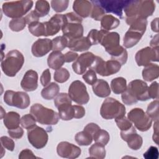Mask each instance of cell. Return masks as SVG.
I'll return each mask as SVG.
<instances>
[{"label": "cell", "mask_w": 159, "mask_h": 159, "mask_svg": "<svg viewBox=\"0 0 159 159\" xmlns=\"http://www.w3.org/2000/svg\"><path fill=\"white\" fill-rule=\"evenodd\" d=\"M155 4L153 1H130L124 11L126 23L129 25L137 19H145L152 16L155 11Z\"/></svg>", "instance_id": "6da1fadb"}, {"label": "cell", "mask_w": 159, "mask_h": 159, "mask_svg": "<svg viewBox=\"0 0 159 159\" xmlns=\"http://www.w3.org/2000/svg\"><path fill=\"white\" fill-rule=\"evenodd\" d=\"M122 102L127 105H132L138 101L149 99L147 84L140 80H134L129 83L126 89L122 93Z\"/></svg>", "instance_id": "7a4b0ae2"}, {"label": "cell", "mask_w": 159, "mask_h": 159, "mask_svg": "<svg viewBox=\"0 0 159 159\" xmlns=\"http://www.w3.org/2000/svg\"><path fill=\"white\" fill-rule=\"evenodd\" d=\"M24 57L17 50L9 51L1 60V66L3 73L9 77L15 76L22 67Z\"/></svg>", "instance_id": "3957f363"}, {"label": "cell", "mask_w": 159, "mask_h": 159, "mask_svg": "<svg viewBox=\"0 0 159 159\" xmlns=\"http://www.w3.org/2000/svg\"><path fill=\"white\" fill-rule=\"evenodd\" d=\"M30 112L37 122L43 125H55L59 120L58 113L39 103L34 104L30 107Z\"/></svg>", "instance_id": "277c9868"}, {"label": "cell", "mask_w": 159, "mask_h": 159, "mask_svg": "<svg viewBox=\"0 0 159 159\" xmlns=\"http://www.w3.org/2000/svg\"><path fill=\"white\" fill-rule=\"evenodd\" d=\"M32 1H16L6 2L2 4L4 14L9 17L17 19L22 17L32 7Z\"/></svg>", "instance_id": "5b68a950"}, {"label": "cell", "mask_w": 159, "mask_h": 159, "mask_svg": "<svg viewBox=\"0 0 159 159\" xmlns=\"http://www.w3.org/2000/svg\"><path fill=\"white\" fill-rule=\"evenodd\" d=\"M125 112V106L112 98H106L100 109V114L105 119H116L124 116Z\"/></svg>", "instance_id": "8992f818"}, {"label": "cell", "mask_w": 159, "mask_h": 159, "mask_svg": "<svg viewBox=\"0 0 159 159\" xmlns=\"http://www.w3.org/2000/svg\"><path fill=\"white\" fill-rule=\"evenodd\" d=\"M121 65L116 60H110L104 61L102 58L96 56L95 60L90 67L96 73L102 76H107L119 71Z\"/></svg>", "instance_id": "52a82bcc"}, {"label": "cell", "mask_w": 159, "mask_h": 159, "mask_svg": "<svg viewBox=\"0 0 159 159\" xmlns=\"http://www.w3.org/2000/svg\"><path fill=\"white\" fill-rule=\"evenodd\" d=\"M4 101L8 106L23 109L29 106L30 98L25 92L7 90L4 94Z\"/></svg>", "instance_id": "ba28073f"}, {"label": "cell", "mask_w": 159, "mask_h": 159, "mask_svg": "<svg viewBox=\"0 0 159 159\" xmlns=\"http://www.w3.org/2000/svg\"><path fill=\"white\" fill-rule=\"evenodd\" d=\"M128 119L141 132L148 130L152 126V120L141 108H134L127 114Z\"/></svg>", "instance_id": "9c48e42d"}, {"label": "cell", "mask_w": 159, "mask_h": 159, "mask_svg": "<svg viewBox=\"0 0 159 159\" xmlns=\"http://www.w3.org/2000/svg\"><path fill=\"white\" fill-rule=\"evenodd\" d=\"M68 95L71 100L78 104H86L89 100L86 87L80 80H75L71 83L68 88Z\"/></svg>", "instance_id": "30bf717a"}, {"label": "cell", "mask_w": 159, "mask_h": 159, "mask_svg": "<svg viewBox=\"0 0 159 159\" xmlns=\"http://www.w3.org/2000/svg\"><path fill=\"white\" fill-rule=\"evenodd\" d=\"M27 138L29 143L34 148L40 149L47 145L48 136L44 129L35 125L27 130Z\"/></svg>", "instance_id": "8fae6325"}, {"label": "cell", "mask_w": 159, "mask_h": 159, "mask_svg": "<svg viewBox=\"0 0 159 159\" xmlns=\"http://www.w3.org/2000/svg\"><path fill=\"white\" fill-rule=\"evenodd\" d=\"M158 47H146L139 50L135 56V61L138 66H146L152 61H158Z\"/></svg>", "instance_id": "7c38bea8"}, {"label": "cell", "mask_w": 159, "mask_h": 159, "mask_svg": "<svg viewBox=\"0 0 159 159\" xmlns=\"http://www.w3.org/2000/svg\"><path fill=\"white\" fill-rule=\"evenodd\" d=\"M94 1L105 12L114 13L120 18H122V11L130 2L128 0H102Z\"/></svg>", "instance_id": "4fadbf2b"}, {"label": "cell", "mask_w": 159, "mask_h": 159, "mask_svg": "<svg viewBox=\"0 0 159 159\" xmlns=\"http://www.w3.org/2000/svg\"><path fill=\"white\" fill-rule=\"evenodd\" d=\"M96 56L91 52H86L81 54L72 65L73 71L78 75L84 74L88 68H90Z\"/></svg>", "instance_id": "5bb4252c"}, {"label": "cell", "mask_w": 159, "mask_h": 159, "mask_svg": "<svg viewBox=\"0 0 159 159\" xmlns=\"http://www.w3.org/2000/svg\"><path fill=\"white\" fill-rule=\"evenodd\" d=\"M120 137L127 143L128 147L132 150H139L142 145V137L137 134L135 128L133 125L126 130L120 131Z\"/></svg>", "instance_id": "9a60e30c"}, {"label": "cell", "mask_w": 159, "mask_h": 159, "mask_svg": "<svg viewBox=\"0 0 159 159\" xmlns=\"http://www.w3.org/2000/svg\"><path fill=\"white\" fill-rule=\"evenodd\" d=\"M65 23V14H55L48 21L43 22L45 25L44 36H52L57 34L62 29Z\"/></svg>", "instance_id": "2e32d148"}, {"label": "cell", "mask_w": 159, "mask_h": 159, "mask_svg": "<svg viewBox=\"0 0 159 159\" xmlns=\"http://www.w3.org/2000/svg\"><path fill=\"white\" fill-rule=\"evenodd\" d=\"M57 154L66 158H76L81 155V148L73 143L68 142H61L57 147Z\"/></svg>", "instance_id": "e0dca14e"}, {"label": "cell", "mask_w": 159, "mask_h": 159, "mask_svg": "<svg viewBox=\"0 0 159 159\" xmlns=\"http://www.w3.org/2000/svg\"><path fill=\"white\" fill-rule=\"evenodd\" d=\"M61 30L63 35L68 40L80 38L83 35V26L78 22H65Z\"/></svg>", "instance_id": "ac0fdd59"}, {"label": "cell", "mask_w": 159, "mask_h": 159, "mask_svg": "<svg viewBox=\"0 0 159 159\" xmlns=\"http://www.w3.org/2000/svg\"><path fill=\"white\" fill-rule=\"evenodd\" d=\"M120 35L116 32H108L103 30V34L100 44L104 47L108 53L114 48L120 45Z\"/></svg>", "instance_id": "d6986e66"}, {"label": "cell", "mask_w": 159, "mask_h": 159, "mask_svg": "<svg viewBox=\"0 0 159 159\" xmlns=\"http://www.w3.org/2000/svg\"><path fill=\"white\" fill-rule=\"evenodd\" d=\"M52 50V42L49 39H39L32 45L31 51L34 56L42 57Z\"/></svg>", "instance_id": "ffe728a7"}, {"label": "cell", "mask_w": 159, "mask_h": 159, "mask_svg": "<svg viewBox=\"0 0 159 159\" xmlns=\"http://www.w3.org/2000/svg\"><path fill=\"white\" fill-rule=\"evenodd\" d=\"M20 86L25 91H33L38 87V74L33 70H29L24 74L21 82Z\"/></svg>", "instance_id": "44dd1931"}, {"label": "cell", "mask_w": 159, "mask_h": 159, "mask_svg": "<svg viewBox=\"0 0 159 159\" xmlns=\"http://www.w3.org/2000/svg\"><path fill=\"white\" fill-rule=\"evenodd\" d=\"M91 43L87 37L75 39H68L67 47L73 52H84L89 49Z\"/></svg>", "instance_id": "7402d4cb"}, {"label": "cell", "mask_w": 159, "mask_h": 159, "mask_svg": "<svg viewBox=\"0 0 159 159\" xmlns=\"http://www.w3.org/2000/svg\"><path fill=\"white\" fill-rule=\"evenodd\" d=\"M92 3L86 0H76L73 2V9L75 12L81 17L86 18L90 16Z\"/></svg>", "instance_id": "603a6c76"}, {"label": "cell", "mask_w": 159, "mask_h": 159, "mask_svg": "<svg viewBox=\"0 0 159 159\" xmlns=\"http://www.w3.org/2000/svg\"><path fill=\"white\" fill-rule=\"evenodd\" d=\"M143 34L131 29L126 32L124 37V45L125 48H131L135 46L141 39Z\"/></svg>", "instance_id": "cb8c5ba5"}, {"label": "cell", "mask_w": 159, "mask_h": 159, "mask_svg": "<svg viewBox=\"0 0 159 159\" xmlns=\"http://www.w3.org/2000/svg\"><path fill=\"white\" fill-rule=\"evenodd\" d=\"M93 93L99 98L107 97L111 94V88L108 83L102 80L99 79L92 85Z\"/></svg>", "instance_id": "d4e9b609"}, {"label": "cell", "mask_w": 159, "mask_h": 159, "mask_svg": "<svg viewBox=\"0 0 159 159\" xmlns=\"http://www.w3.org/2000/svg\"><path fill=\"white\" fill-rule=\"evenodd\" d=\"M64 54L61 51H53L48 57V66L53 70H58L65 63Z\"/></svg>", "instance_id": "484cf974"}, {"label": "cell", "mask_w": 159, "mask_h": 159, "mask_svg": "<svg viewBox=\"0 0 159 159\" xmlns=\"http://www.w3.org/2000/svg\"><path fill=\"white\" fill-rule=\"evenodd\" d=\"M159 76V66L157 64L150 63L145 66L142 70V77L147 81H152Z\"/></svg>", "instance_id": "4316f807"}, {"label": "cell", "mask_w": 159, "mask_h": 159, "mask_svg": "<svg viewBox=\"0 0 159 159\" xmlns=\"http://www.w3.org/2000/svg\"><path fill=\"white\" fill-rule=\"evenodd\" d=\"M3 122L7 129H12L19 127L20 123V115L14 111H10L3 117Z\"/></svg>", "instance_id": "83f0119b"}, {"label": "cell", "mask_w": 159, "mask_h": 159, "mask_svg": "<svg viewBox=\"0 0 159 159\" xmlns=\"http://www.w3.org/2000/svg\"><path fill=\"white\" fill-rule=\"evenodd\" d=\"M108 53L111 55V60L117 61L120 63L121 65H124L127 60V52L123 47L120 45H119L112 50L109 51Z\"/></svg>", "instance_id": "f1b7e54d"}, {"label": "cell", "mask_w": 159, "mask_h": 159, "mask_svg": "<svg viewBox=\"0 0 159 159\" xmlns=\"http://www.w3.org/2000/svg\"><path fill=\"white\" fill-rule=\"evenodd\" d=\"M120 24V20L112 15H105L101 19V28L102 30H110L117 28Z\"/></svg>", "instance_id": "f546056e"}, {"label": "cell", "mask_w": 159, "mask_h": 159, "mask_svg": "<svg viewBox=\"0 0 159 159\" xmlns=\"http://www.w3.org/2000/svg\"><path fill=\"white\" fill-rule=\"evenodd\" d=\"M60 87L56 83L52 82L45 86L41 91L42 97L46 100H51L58 94Z\"/></svg>", "instance_id": "4dcf8cb0"}, {"label": "cell", "mask_w": 159, "mask_h": 159, "mask_svg": "<svg viewBox=\"0 0 159 159\" xmlns=\"http://www.w3.org/2000/svg\"><path fill=\"white\" fill-rule=\"evenodd\" d=\"M59 117L63 120H70L74 118L75 111L71 104H65L57 107Z\"/></svg>", "instance_id": "1f68e13d"}, {"label": "cell", "mask_w": 159, "mask_h": 159, "mask_svg": "<svg viewBox=\"0 0 159 159\" xmlns=\"http://www.w3.org/2000/svg\"><path fill=\"white\" fill-rule=\"evenodd\" d=\"M105 145L96 142L93 144L89 148V154L90 155L89 158L103 159L106 157V150Z\"/></svg>", "instance_id": "d6a6232c"}, {"label": "cell", "mask_w": 159, "mask_h": 159, "mask_svg": "<svg viewBox=\"0 0 159 159\" xmlns=\"http://www.w3.org/2000/svg\"><path fill=\"white\" fill-rule=\"evenodd\" d=\"M127 88L126 80L123 77L114 78L111 82V89L116 94H122Z\"/></svg>", "instance_id": "836d02e7"}, {"label": "cell", "mask_w": 159, "mask_h": 159, "mask_svg": "<svg viewBox=\"0 0 159 159\" xmlns=\"http://www.w3.org/2000/svg\"><path fill=\"white\" fill-rule=\"evenodd\" d=\"M76 143L81 146H87L92 143L93 140L92 135L85 130L78 132L75 137Z\"/></svg>", "instance_id": "e575fe53"}, {"label": "cell", "mask_w": 159, "mask_h": 159, "mask_svg": "<svg viewBox=\"0 0 159 159\" xmlns=\"http://www.w3.org/2000/svg\"><path fill=\"white\" fill-rule=\"evenodd\" d=\"M50 7L48 1L43 0L36 1L34 11L39 17H44L47 15L50 11Z\"/></svg>", "instance_id": "d590c367"}, {"label": "cell", "mask_w": 159, "mask_h": 159, "mask_svg": "<svg viewBox=\"0 0 159 159\" xmlns=\"http://www.w3.org/2000/svg\"><path fill=\"white\" fill-rule=\"evenodd\" d=\"M29 32L35 37L44 36L45 35V25L43 22L39 21L32 22L28 25Z\"/></svg>", "instance_id": "8d00e7d4"}, {"label": "cell", "mask_w": 159, "mask_h": 159, "mask_svg": "<svg viewBox=\"0 0 159 159\" xmlns=\"http://www.w3.org/2000/svg\"><path fill=\"white\" fill-rule=\"evenodd\" d=\"M52 50L61 51L67 47L68 39L64 36H57L52 39Z\"/></svg>", "instance_id": "74e56055"}, {"label": "cell", "mask_w": 159, "mask_h": 159, "mask_svg": "<svg viewBox=\"0 0 159 159\" xmlns=\"http://www.w3.org/2000/svg\"><path fill=\"white\" fill-rule=\"evenodd\" d=\"M25 17H22L17 19H12L9 23V27L12 31L19 32L22 30L26 25Z\"/></svg>", "instance_id": "f35d334b"}, {"label": "cell", "mask_w": 159, "mask_h": 159, "mask_svg": "<svg viewBox=\"0 0 159 159\" xmlns=\"http://www.w3.org/2000/svg\"><path fill=\"white\" fill-rule=\"evenodd\" d=\"M158 100L156 99L148 104L146 111V114L155 121L158 120Z\"/></svg>", "instance_id": "ab89813d"}, {"label": "cell", "mask_w": 159, "mask_h": 159, "mask_svg": "<svg viewBox=\"0 0 159 159\" xmlns=\"http://www.w3.org/2000/svg\"><path fill=\"white\" fill-rule=\"evenodd\" d=\"M93 140L97 143H101L104 145L107 144L109 141L110 136L109 133L103 129H99L93 135Z\"/></svg>", "instance_id": "60d3db41"}, {"label": "cell", "mask_w": 159, "mask_h": 159, "mask_svg": "<svg viewBox=\"0 0 159 159\" xmlns=\"http://www.w3.org/2000/svg\"><path fill=\"white\" fill-rule=\"evenodd\" d=\"M92 3V9L90 13V17L95 20H101L104 16L105 11L104 9L94 1H91Z\"/></svg>", "instance_id": "b9f144b4"}, {"label": "cell", "mask_w": 159, "mask_h": 159, "mask_svg": "<svg viewBox=\"0 0 159 159\" xmlns=\"http://www.w3.org/2000/svg\"><path fill=\"white\" fill-rule=\"evenodd\" d=\"M70 76V75L68 70L65 68H60L55 71L53 78L55 81L63 83L69 79Z\"/></svg>", "instance_id": "7bdbcfd3"}, {"label": "cell", "mask_w": 159, "mask_h": 159, "mask_svg": "<svg viewBox=\"0 0 159 159\" xmlns=\"http://www.w3.org/2000/svg\"><path fill=\"white\" fill-rule=\"evenodd\" d=\"M102 34L103 30L102 29L100 30L97 29H92L89 32L87 37L89 40L91 45H97L100 43Z\"/></svg>", "instance_id": "ee69618b"}, {"label": "cell", "mask_w": 159, "mask_h": 159, "mask_svg": "<svg viewBox=\"0 0 159 159\" xmlns=\"http://www.w3.org/2000/svg\"><path fill=\"white\" fill-rule=\"evenodd\" d=\"M36 120L34 117L30 114H25L20 119V124L22 127L29 129L36 125Z\"/></svg>", "instance_id": "f6af8a7d"}, {"label": "cell", "mask_w": 159, "mask_h": 159, "mask_svg": "<svg viewBox=\"0 0 159 159\" xmlns=\"http://www.w3.org/2000/svg\"><path fill=\"white\" fill-rule=\"evenodd\" d=\"M53 9L57 12H61L65 11L69 4L68 0H53L50 2Z\"/></svg>", "instance_id": "bcb514c9"}, {"label": "cell", "mask_w": 159, "mask_h": 159, "mask_svg": "<svg viewBox=\"0 0 159 159\" xmlns=\"http://www.w3.org/2000/svg\"><path fill=\"white\" fill-rule=\"evenodd\" d=\"M115 122L120 131L126 130L132 126L131 121L125 116L115 119Z\"/></svg>", "instance_id": "7dc6e473"}, {"label": "cell", "mask_w": 159, "mask_h": 159, "mask_svg": "<svg viewBox=\"0 0 159 159\" xmlns=\"http://www.w3.org/2000/svg\"><path fill=\"white\" fill-rule=\"evenodd\" d=\"M65 104H71V99L68 94L65 93L58 94L54 99V104L55 107L57 108L60 106Z\"/></svg>", "instance_id": "c3c4849f"}, {"label": "cell", "mask_w": 159, "mask_h": 159, "mask_svg": "<svg viewBox=\"0 0 159 159\" xmlns=\"http://www.w3.org/2000/svg\"><path fill=\"white\" fill-rule=\"evenodd\" d=\"M83 78L86 83L90 85H93L98 80L96 72L91 68H89L83 74Z\"/></svg>", "instance_id": "681fc988"}, {"label": "cell", "mask_w": 159, "mask_h": 159, "mask_svg": "<svg viewBox=\"0 0 159 159\" xmlns=\"http://www.w3.org/2000/svg\"><path fill=\"white\" fill-rule=\"evenodd\" d=\"M148 94L149 98L158 99V83L157 81L153 82L149 87H148Z\"/></svg>", "instance_id": "f907efd6"}, {"label": "cell", "mask_w": 159, "mask_h": 159, "mask_svg": "<svg viewBox=\"0 0 159 159\" xmlns=\"http://www.w3.org/2000/svg\"><path fill=\"white\" fill-rule=\"evenodd\" d=\"M1 144L4 148L9 151H13L14 149V142L11 138L7 136H2L1 137Z\"/></svg>", "instance_id": "816d5d0a"}, {"label": "cell", "mask_w": 159, "mask_h": 159, "mask_svg": "<svg viewBox=\"0 0 159 159\" xmlns=\"http://www.w3.org/2000/svg\"><path fill=\"white\" fill-rule=\"evenodd\" d=\"M145 159H157L158 158V150L157 147L151 146L146 152L143 153Z\"/></svg>", "instance_id": "f5cc1de1"}, {"label": "cell", "mask_w": 159, "mask_h": 159, "mask_svg": "<svg viewBox=\"0 0 159 159\" xmlns=\"http://www.w3.org/2000/svg\"><path fill=\"white\" fill-rule=\"evenodd\" d=\"M7 132L11 137L15 139H20L24 134V130L20 127H18L12 129H8Z\"/></svg>", "instance_id": "db71d44e"}, {"label": "cell", "mask_w": 159, "mask_h": 159, "mask_svg": "<svg viewBox=\"0 0 159 159\" xmlns=\"http://www.w3.org/2000/svg\"><path fill=\"white\" fill-rule=\"evenodd\" d=\"M51 80V75L49 69L45 70L41 76H40V83L43 86H47Z\"/></svg>", "instance_id": "11a10c76"}, {"label": "cell", "mask_w": 159, "mask_h": 159, "mask_svg": "<svg viewBox=\"0 0 159 159\" xmlns=\"http://www.w3.org/2000/svg\"><path fill=\"white\" fill-rule=\"evenodd\" d=\"M36 157L34 153L29 149L26 148L22 150L19 155V159H33V158H36Z\"/></svg>", "instance_id": "9f6ffc18"}, {"label": "cell", "mask_w": 159, "mask_h": 159, "mask_svg": "<svg viewBox=\"0 0 159 159\" xmlns=\"http://www.w3.org/2000/svg\"><path fill=\"white\" fill-rule=\"evenodd\" d=\"M75 116V119H81L85 115V109L84 108L80 105H74L73 106Z\"/></svg>", "instance_id": "6f0895ef"}, {"label": "cell", "mask_w": 159, "mask_h": 159, "mask_svg": "<svg viewBox=\"0 0 159 159\" xmlns=\"http://www.w3.org/2000/svg\"><path fill=\"white\" fill-rule=\"evenodd\" d=\"M101 129L99 125L94 123H89L84 128V130L86 131L89 134H90L92 137H93L94 134L99 129Z\"/></svg>", "instance_id": "680465c9"}, {"label": "cell", "mask_w": 159, "mask_h": 159, "mask_svg": "<svg viewBox=\"0 0 159 159\" xmlns=\"http://www.w3.org/2000/svg\"><path fill=\"white\" fill-rule=\"evenodd\" d=\"M26 22L27 24H30L32 22L39 21V16L36 14L35 11H32L29 13L25 17Z\"/></svg>", "instance_id": "91938a15"}, {"label": "cell", "mask_w": 159, "mask_h": 159, "mask_svg": "<svg viewBox=\"0 0 159 159\" xmlns=\"http://www.w3.org/2000/svg\"><path fill=\"white\" fill-rule=\"evenodd\" d=\"M78 57V53L73 51H69L66 52L65 54H64L65 61L66 63H70L71 61H73L76 60Z\"/></svg>", "instance_id": "94428289"}, {"label": "cell", "mask_w": 159, "mask_h": 159, "mask_svg": "<svg viewBox=\"0 0 159 159\" xmlns=\"http://www.w3.org/2000/svg\"><path fill=\"white\" fill-rule=\"evenodd\" d=\"M158 120L155 121L154 126H153V140L157 143H158Z\"/></svg>", "instance_id": "6125c7cd"}, {"label": "cell", "mask_w": 159, "mask_h": 159, "mask_svg": "<svg viewBox=\"0 0 159 159\" xmlns=\"http://www.w3.org/2000/svg\"><path fill=\"white\" fill-rule=\"evenodd\" d=\"M158 18L157 17L155 19H153L151 22V28L152 30L155 32H158Z\"/></svg>", "instance_id": "be15d7a7"}, {"label": "cell", "mask_w": 159, "mask_h": 159, "mask_svg": "<svg viewBox=\"0 0 159 159\" xmlns=\"http://www.w3.org/2000/svg\"><path fill=\"white\" fill-rule=\"evenodd\" d=\"M150 44L151 47H158V34H157L155 36L153 37V39L150 41Z\"/></svg>", "instance_id": "e7e4bbea"}]
</instances>
